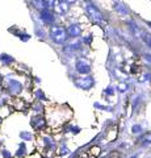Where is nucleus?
<instances>
[{
    "mask_svg": "<svg viewBox=\"0 0 151 158\" xmlns=\"http://www.w3.org/2000/svg\"><path fill=\"white\" fill-rule=\"evenodd\" d=\"M50 37L55 44H63L69 38V33H67V31L63 27L54 25L50 29Z\"/></svg>",
    "mask_w": 151,
    "mask_h": 158,
    "instance_id": "1",
    "label": "nucleus"
},
{
    "mask_svg": "<svg viewBox=\"0 0 151 158\" xmlns=\"http://www.w3.org/2000/svg\"><path fill=\"white\" fill-rule=\"evenodd\" d=\"M85 11H87V13H88V16L96 23H101L104 20V15L101 13L92 3H87L85 4Z\"/></svg>",
    "mask_w": 151,
    "mask_h": 158,
    "instance_id": "2",
    "label": "nucleus"
},
{
    "mask_svg": "<svg viewBox=\"0 0 151 158\" xmlns=\"http://www.w3.org/2000/svg\"><path fill=\"white\" fill-rule=\"evenodd\" d=\"M76 71L79 74H83V75L89 74L91 73V63L84 58H79L76 61Z\"/></svg>",
    "mask_w": 151,
    "mask_h": 158,
    "instance_id": "3",
    "label": "nucleus"
},
{
    "mask_svg": "<svg viewBox=\"0 0 151 158\" xmlns=\"http://www.w3.org/2000/svg\"><path fill=\"white\" fill-rule=\"evenodd\" d=\"M53 8L57 15H66L69 12V4L65 0H53Z\"/></svg>",
    "mask_w": 151,
    "mask_h": 158,
    "instance_id": "4",
    "label": "nucleus"
},
{
    "mask_svg": "<svg viewBox=\"0 0 151 158\" xmlns=\"http://www.w3.org/2000/svg\"><path fill=\"white\" fill-rule=\"evenodd\" d=\"M75 85H76V87H79L80 90H89V88L95 85V81H93V78H91V77H85V78L76 79Z\"/></svg>",
    "mask_w": 151,
    "mask_h": 158,
    "instance_id": "5",
    "label": "nucleus"
},
{
    "mask_svg": "<svg viewBox=\"0 0 151 158\" xmlns=\"http://www.w3.org/2000/svg\"><path fill=\"white\" fill-rule=\"evenodd\" d=\"M7 90L9 91V94H12V95H18L22 90V86H21V83L17 81H8Z\"/></svg>",
    "mask_w": 151,
    "mask_h": 158,
    "instance_id": "6",
    "label": "nucleus"
},
{
    "mask_svg": "<svg viewBox=\"0 0 151 158\" xmlns=\"http://www.w3.org/2000/svg\"><path fill=\"white\" fill-rule=\"evenodd\" d=\"M32 127L37 131H41L46 127V120L42 116H36L32 118Z\"/></svg>",
    "mask_w": 151,
    "mask_h": 158,
    "instance_id": "7",
    "label": "nucleus"
},
{
    "mask_svg": "<svg viewBox=\"0 0 151 158\" xmlns=\"http://www.w3.org/2000/svg\"><path fill=\"white\" fill-rule=\"evenodd\" d=\"M41 19H42V21L46 23V24L54 23V16H53V13L49 11V9H42L41 11Z\"/></svg>",
    "mask_w": 151,
    "mask_h": 158,
    "instance_id": "8",
    "label": "nucleus"
},
{
    "mask_svg": "<svg viewBox=\"0 0 151 158\" xmlns=\"http://www.w3.org/2000/svg\"><path fill=\"white\" fill-rule=\"evenodd\" d=\"M28 153V149H26V144L25 142H20V144L17 145V150L14 153V157L16 158H24L26 156Z\"/></svg>",
    "mask_w": 151,
    "mask_h": 158,
    "instance_id": "9",
    "label": "nucleus"
},
{
    "mask_svg": "<svg viewBox=\"0 0 151 158\" xmlns=\"http://www.w3.org/2000/svg\"><path fill=\"white\" fill-rule=\"evenodd\" d=\"M67 33H69L71 37H77V36H80V33H81V28L79 24H71L69 29H67Z\"/></svg>",
    "mask_w": 151,
    "mask_h": 158,
    "instance_id": "10",
    "label": "nucleus"
},
{
    "mask_svg": "<svg viewBox=\"0 0 151 158\" xmlns=\"http://www.w3.org/2000/svg\"><path fill=\"white\" fill-rule=\"evenodd\" d=\"M113 8H114L120 15H126V13H128V8H126L122 3H118V2L113 3Z\"/></svg>",
    "mask_w": 151,
    "mask_h": 158,
    "instance_id": "11",
    "label": "nucleus"
},
{
    "mask_svg": "<svg viewBox=\"0 0 151 158\" xmlns=\"http://www.w3.org/2000/svg\"><path fill=\"white\" fill-rule=\"evenodd\" d=\"M141 145H143V146H149L151 145V132H147V133H145V135L141 137Z\"/></svg>",
    "mask_w": 151,
    "mask_h": 158,
    "instance_id": "12",
    "label": "nucleus"
},
{
    "mask_svg": "<svg viewBox=\"0 0 151 158\" xmlns=\"http://www.w3.org/2000/svg\"><path fill=\"white\" fill-rule=\"evenodd\" d=\"M20 138L24 142H29V141L33 140V135L30 132H21L20 133Z\"/></svg>",
    "mask_w": 151,
    "mask_h": 158,
    "instance_id": "13",
    "label": "nucleus"
},
{
    "mask_svg": "<svg viewBox=\"0 0 151 158\" xmlns=\"http://www.w3.org/2000/svg\"><path fill=\"white\" fill-rule=\"evenodd\" d=\"M45 145L49 148V150H54V148H55V144H54V141H53V138L50 137H45Z\"/></svg>",
    "mask_w": 151,
    "mask_h": 158,
    "instance_id": "14",
    "label": "nucleus"
},
{
    "mask_svg": "<svg viewBox=\"0 0 151 158\" xmlns=\"http://www.w3.org/2000/svg\"><path fill=\"white\" fill-rule=\"evenodd\" d=\"M0 156H2L3 158H13V154H12V153L9 152L8 149H4V148H3L2 150H0Z\"/></svg>",
    "mask_w": 151,
    "mask_h": 158,
    "instance_id": "15",
    "label": "nucleus"
},
{
    "mask_svg": "<svg viewBox=\"0 0 151 158\" xmlns=\"http://www.w3.org/2000/svg\"><path fill=\"white\" fill-rule=\"evenodd\" d=\"M117 88H118V91H120V92H126V91H128V88H129V86H128V83H125V82H124V83H120Z\"/></svg>",
    "mask_w": 151,
    "mask_h": 158,
    "instance_id": "16",
    "label": "nucleus"
},
{
    "mask_svg": "<svg viewBox=\"0 0 151 158\" xmlns=\"http://www.w3.org/2000/svg\"><path fill=\"white\" fill-rule=\"evenodd\" d=\"M131 132L135 133V135H137V133H141V132H142V127L138 125V124H135V125L131 127Z\"/></svg>",
    "mask_w": 151,
    "mask_h": 158,
    "instance_id": "17",
    "label": "nucleus"
},
{
    "mask_svg": "<svg viewBox=\"0 0 151 158\" xmlns=\"http://www.w3.org/2000/svg\"><path fill=\"white\" fill-rule=\"evenodd\" d=\"M79 46H80V45H79V44H77V42H76V44H71V45L66 46V48H67L66 50H67V52H69V50H70V52H72V50H76V49L79 48Z\"/></svg>",
    "mask_w": 151,
    "mask_h": 158,
    "instance_id": "18",
    "label": "nucleus"
},
{
    "mask_svg": "<svg viewBox=\"0 0 151 158\" xmlns=\"http://www.w3.org/2000/svg\"><path fill=\"white\" fill-rule=\"evenodd\" d=\"M36 95H37V98H38V100H45V95H43V94L41 92V91H37L36 92Z\"/></svg>",
    "mask_w": 151,
    "mask_h": 158,
    "instance_id": "19",
    "label": "nucleus"
},
{
    "mask_svg": "<svg viewBox=\"0 0 151 158\" xmlns=\"http://www.w3.org/2000/svg\"><path fill=\"white\" fill-rule=\"evenodd\" d=\"M105 94H108V95H110V94H112V95H113V94H114V88L113 87H108V88H106V91H105Z\"/></svg>",
    "mask_w": 151,
    "mask_h": 158,
    "instance_id": "20",
    "label": "nucleus"
},
{
    "mask_svg": "<svg viewBox=\"0 0 151 158\" xmlns=\"http://www.w3.org/2000/svg\"><path fill=\"white\" fill-rule=\"evenodd\" d=\"M65 2H66L67 4H69V6H71V4H75V3L77 2V0H65Z\"/></svg>",
    "mask_w": 151,
    "mask_h": 158,
    "instance_id": "21",
    "label": "nucleus"
},
{
    "mask_svg": "<svg viewBox=\"0 0 151 158\" xmlns=\"http://www.w3.org/2000/svg\"><path fill=\"white\" fill-rule=\"evenodd\" d=\"M84 41L85 42H89V41H92V38H84Z\"/></svg>",
    "mask_w": 151,
    "mask_h": 158,
    "instance_id": "22",
    "label": "nucleus"
},
{
    "mask_svg": "<svg viewBox=\"0 0 151 158\" xmlns=\"http://www.w3.org/2000/svg\"><path fill=\"white\" fill-rule=\"evenodd\" d=\"M2 123H3V117L0 116V124H2Z\"/></svg>",
    "mask_w": 151,
    "mask_h": 158,
    "instance_id": "23",
    "label": "nucleus"
}]
</instances>
